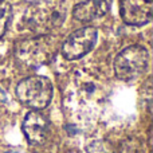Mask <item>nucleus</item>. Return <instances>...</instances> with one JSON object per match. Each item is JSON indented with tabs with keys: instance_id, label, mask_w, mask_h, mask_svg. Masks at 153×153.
Wrapping results in <instances>:
<instances>
[{
	"instance_id": "nucleus-1",
	"label": "nucleus",
	"mask_w": 153,
	"mask_h": 153,
	"mask_svg": "<svg viewBox=\"0 0 153 153\" xmlns=\"http://www.w3.org/2000/svg\"><path fill=\"white\" fill-rule=\"evenodd\" d=\"M66 19V5L62 0H39L23 15V24L35 35H48Z\"/></svg>"
},
{
	"instance_id": "nucleus-2",
	"label": "nucleus",
	"mask_w": 153,
	"mask_h": 153,
	"mask_svg": "<svg viewBox=\"0 0 153 153\" xmlns=\"http://www.w3.org/2000/svg\"><path fill=\"white\" fill-rule=\"evenodd\" d=\"M58 43L50 35H36L35 38L20 42L15 48L16 59L27 67H39L54 58Z\"/></svg>"
},
{
	"instance_id": "nucleus-3",
	"label": "nucleus",
	"mask_w": 153,
	"mask_h": 153,
	"mask_svg": "<svg viewBox=\"0 0 153 153\" xmlns=\"http://www.w3.org/2000/svg\"><path fill=\"white\" fill-rule=\"evenodd\" d=\"M16 97L32 110H42L51 102L53 85L46 76L31 75L19 82L16 86Z\"/></svg>"
},
{
	"instance_id": "nucleus-4",
	"label": "nucleus",
	"mask_w": 153,
	"mask_h": 153,
	"mask_svg": "<svg viewBox=\"0 0 153 153\" xmlns=\"http://www.w3.org/2000/svg\"><path fill=\"white\" fill-rule=\"evenodd\" d=\"M149 63L148 50L143 46L133 45L124 48L114 61V71L122 81H133L146 70Z\"/></svg>"
},
{
	"instance_id": "nucleus-5",
	"label": "nucleus",
	"mask_w": 153,
	"mask_h": 153,
	"mask_svg": "<svg viewBox=\"0 0 153 153\" xmlns=\"http://www.w3.org/2000/svg\"><path fill=\"white\" fill-rule=\"evenodd\" d=\"M97 42V30L94 27H82L74 31L62 45V54L67 61H76L91 51Z\"/></svg>"
},
{
	"instance_id": "nucleus-6",
	"label": "nucleus",
	"mask_w": 153,
	"mask_h": 153,
	"mask_svg": "<svg viewBox=\"0 0 153 153\" xmlns=\"http://www.w3.org/2000/svg\"><path fill=\"white\" fill-rule=\"evenodd\" d=\"M153 0H121L120 13L130 26H144L152 19Z\"/></svg>"
},
{
	"instance_id": "nucleus-7",
	"label": "nucleus",
	"mask_w": 153,
	"mask_h": 153,
	"mask_svg": "<svg viewBox=\"0 0 153 153\" xmlns=\"http://www.w3.org/2000/svg\"><path fill=\"white\" fill-rule=\"evenodd\" d=\"M23 132L31 145H42L48 136V120L39 110H32L23 121Z\"/></svg>"
},
{
	"instance_id": "nucleus-8",
	"label": "nucleus",
	"mask_w": 153,
	"mask_h": 153,
	"mask_svg": "<svg viewBox=\"0 0 153 153\" xmlns=\"http://www.w3.org/2000/svg\"><path fill=\"white\" fill-rule=\"evenodd\" d=\"M109 11L108 0H83L73 10V18L78 22H93L105 16Z\"/></svg>"
},
{
	"instance_id": "nucleus-9",
	"label": "nucleus",
	"mask_w": 153,
	"mask_h": 153,
	"mask_svg": "<svg viewBox=\"0 0 153 153\" xmlns=\"http://www.w3.org/2000/svg\"><path fill=\"white\" fill-rule=\"evenodd\" d=\"M11 16H12L11 5L4 0H0V36H3L4 32L7 31Z\"/></svg>"
},
{
	"instance_id": "nucleus-10",
	"label": "nucleus",
	"mask_w": 153,
	"mask_h": 153,
	"mask_svg": "<svg viewBox=\"0 0 153 153\" xmlns=\"http://www.w3.org/2000/svg\"><path fill=\"white\" fill-rule=\"evenodd\" d=\"M8 153H18V152H8Z\"/></svg>"
}]
</instances>
